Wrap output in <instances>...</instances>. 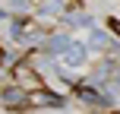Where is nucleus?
Instances as JSON below:
<instances>
[{
    "label": "nucleus",
    "instance_id": "obj_6",
    "mask_svg": "<svg viewBox=\"0 0 120 114\" xmlns=\"http://www.w3.org/2000/svg\"><path fill=\"white\" fill-rule=\"evenodd\" d=\"M92 48H111V41L104 38V32H92Z\"/></svg>",
    "mask_w": 120,
    "mask_h": 114
},
{
    "label": "nucleus",
    "instance_id": "obj_12",
    "mask_svg": "<svg viewBox=\"0 0 120 114\" xmlns=\"http://www.w3.org/2000/svg\"><path fill=\"white\" fill-rule=\"evenodd\" d=\"M114 114H120V111H114Z\"/></svg>",
    "mask_w": 120,
    "mask_h": 114
},
{
    "label": "nucleus",
    "instance_id": "obj_8",
    "mask_svg": "<svg viewBox=\"0 0 120 114\" xmlns=\"http://www.w3.org/2000/svg\"><path fill=\"white\" fill-rule=\"evenodd\" d=\"M13 6H16V10H25V6H29V0H10Z\"/></svg>",
    "mask_w": 120,
    "mask_h": 114
},
{
    "label": "nucleus",
    "instance_id": "obj_11",
    "mask_svg": "<svg viewBox=\"0 0 120 114\" xmlns=\"http://www.w3.org/2000/svg\"><path fill=\"white\" fill-rule=\"evenodd\" d=\"M117 86H120V70H117Z\"/></svg>",
    "mask_w": 120,
    "mask_h": 114
},
{
    "label": "nucleus",
    "instance_id": "obj_2",
    "mask_svg": "<svg viewBox=\"0 0 120 114\" xmlns=\"http://www.w3.org/2000/svg\"><path fill=\"white\" fill-rule=\"evenodd\" d=\"M3 105H6V108H25V105H32V92L19 89V86L3 89Z\"/></svg>",
    "mask_w": 120,
    "mask_h": 114
},
{
    "label": "nucleus",
    "instance_id": "obj_3",
    "mask_svg": "<svg viewBox=\"0 0 120 114\" xmlns=\"http://www.w3.org/2000/svg\"><path fill=\"white\" fill-rule=\"evenodd\" d=\"M85 57H89V48H85V44H79V41H73L70 48L63 51V60L70 67H79V63H85Z\"/></svg>",
    "mask_w": 120,
    "mask_h": 114
},
{
    "label": "nucleus",
    "instance_id": "obj_9",
    "mask_svg": "<svg viewBox=\"0 0 120 114\" xmlns=\"http://www.w3.org/2000/svg\"><path fill=\"white\" fill-rule=\"evenodd\" d=\"M111 29H117V35H120V22H117V19H114V22H111Z\"/></svg>",
    "mask_w": 120,
    "mask_h": 114
},
{
    "label": "nucleus",
    "instance_id": "obj_10",
    "mask_svg": "<svg viewBox=\"0 0 120 114\" xmlns=\"http://www.w3.org/2000/svg\"><path fill=\"white\" fill-rule=\"evenodd\" d=\"M3 57H6V54H3V51H0V63H3Z\"/></svg>",
    "mask_w": 120,
    "mask_h": 114
},
{
    "label": "nucleus",
    "instance_id": "obj_4",
    "mask_svg": "<svg viewBox=\"0 0 120 114\" xmlns=\"http://www.w3.org/2000/svg\"><path fill=\"white\" fill-rule=\"evenodd\" d=\"M32 105H48V108H63V98H60V95H51V92H44V89H38V92H32Z\"/></svg>",
    "mask_w": 120,
    "mask_h": 114
},
{
    "label": "nucleus",
    "instance_id": "obj_7",
    "mask_svg": "<svg viewBox=\"0 0 120 114\" xmlns=\"http://www.w3.org/2000/svg\"><path fill=\"white\" fill-rule=\"evenodd\" d=\"M60 6H63V3H60V0H48V3L41 6V13H44V16H54V13L60 10Z\"/></svg>",
    "mask_w": 120,
    "mask_h": 114
},
{
    "label": "nucleus",
    "instance_id": "obj_5",
    "mask_svg": "<svg viewBox=\"0 0 120 114\" xmlns=\"http://www.w3.org/2000/svg\"><path fill=\"white\" fill-rule=\"evenodd\" d=\"M70 44H73V41H70L66 35H48V38H44V48H48L51 54H63Z\"/></svg>",
    "mask_w": 120,
    "mask_h": 114
},
{
    "label": "nucleus",
    "instance_id": "obj_1",
    "mask_svg": "<svg viewBox=\"0 0 120 114\" xmlns=\"http://www.w3.org/2000/svg\"><path fill=\"white\" fill-rule=\"evenodd\" d=\"M13 83H16L19 89H25V92H38L44 86L41 83V73H38L29 60H19V63L13 67Z\"/></svg>",
    "mask_w": 120,
    "mask_h": 114
}]
</instances>
